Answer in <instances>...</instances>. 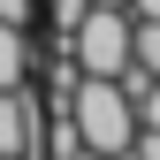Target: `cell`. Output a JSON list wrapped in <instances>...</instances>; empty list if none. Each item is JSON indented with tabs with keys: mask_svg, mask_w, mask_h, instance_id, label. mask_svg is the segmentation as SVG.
I'll return each instance as SVG.
<instances>
[{
	"mask_svg": "<svg viewBox=\"0 0 160 160\" xmlns=\"http://www.w3.org/2000/svg\"><path fill=\"white\" fill-rule=\"evenodd\" d=\"M61 160H107V152H92V145H76V152H61Z\"/></svg>",
	"mask_w": 160,
	"mask_h": 160,
	"instance_id": "10",
	"label": "cell"
},
{
	"mask_svg": "<svg viewBox=\"0 0 160 160\" xmlns=\"http://www.w3.org/2000/svg\"><path fill=\"white\" fill-rule=\"evenodd\" d=\"M46 137V107L23 99V84H0V152H38Z\"/></svg>",
	"mask_w": 160,
	"mask_h": 160,
	"instance_id": "3",
	"label": "cell"
},
{
	"mask_svg": "<svg viewBox=\"0 0 160 160\" xmlns=\"http://www.w3.org/2000/svg\"><path fill=\"white\" fill-rule=\"evenodd\" d=\"M61 46H69V61L84 76H122L130 69V8H84V23Z\"/></svg>",
	"mask_w": 160,
	"mask_h": 160,
	"instance_id": "2",
	"label": "cell"
},
{
	"mask_svg": "<svg viewBox=\"0 0 160 160\" xmlns=\"http://www.w3.org/2000/svg\"><path fill=\"white\" fill-rule=\"evenodd\" d=\"M122 8L137 15V23H152V15H160V0H122Z\"/></svg>",
	"mask_w": 160,
	"mask_h": 160,
	"instance_id": "9",
	"label": "cell"
},
{
	"mask_svg": "<svg viewBox=\"0 0 160 160\" xmlns=\"http://www.w3.org/2000/svg\"><path fill=\"white\" fill-rule=\"evenodd\" d=\"M130 145H137V160H160V130H137Z\"/></svg>",
	"mask_w": 160,
	"mask_h": 160,
	"instance_id": "8",
	"label": "cell"
},
{
	"mask_svg": "<svg viewBox=\"0 0 160 160\" xmlns=\"http://www.w3.org/2000/svg\"><path fill=\"white\" fill-rule=\"evenodd\" d=\"M38 61V46H31V23H0V84H23Z\"/></svg>",
	"mask_w": 160,
	"mask_h": 160,
	"instance_id": "4",
	"label": "cell"
},
{
	"mask_svg": "<svg viewBox=\"0 0 160 160\" xmlns=\"http://www.w3.org/2000/svg\"><path fill=\"white\" fill-rule=\"evenodd\" d=\"M61 114L76 122V137H84L92 152H122L130 137H137V114H130L122 76H76V92H69Z\"/></svg>",
	"mask_w": 160,
	"mask_h": 160,
	"instance_id": "1",
	"label": "cell"
},
{
	"mask_svg": "<svg viewBox=\"0 0 160 160\" xmlns=\"http://www.w3.org/2000/svg\"><path fill=\"white\" fill-rule=\"evenodd\" d=\"M130 61L145 69V76H160V15H152V23L130 15Z\"/></svg>",
	"mask_w": 160,
	"mask_h": 160,
	"instance_id": "5",
	"label": "cell"
},
{
	"mask_svg": "<svg viewBox=\"0 0 160 160\" xmlns=\"http://www.w3.org/2000/svg\"><path fill=\"white\" fill-rule=\"evenodd\" d=\"M84 8H92V0H53V46H61V38L84 23Z\"/></svg>",
	"mask_w": 160,
	"mask_h": 160,
	"instance_id": "6",
	"label": "cell"
},
{
	"mask_svg": "<svg viewBox=\"0 0 160 160\" xmlns=\"http://www.w3.org/2000/svg\"><path fill=\"white\" fill-rule=\"evenodd\" d=\"M0 160H38V152H0Z\"/></svg>",
	"mask_w": 160,
	"mask_h": 160,
	"instance_id": "11",
	"label": "cell"
},
{
	"mask_svg": "<svg viewBox=\"0 0 160 160\" xmlns=\"http://www.w3.org/2000/svg\"><path fill=\"white\" fill-rule=\"evenodd\" d=\"M92 8H122V0H92Z\"/></svg>",
	"mask_w": 160,
	"mask_h": 160,
	"instance_id": "12",
	"label": "cell"
},
{
	"mask_svg": "<svg viewBox=\"0 0 160 160\" xmlns=\"http://www.w3.org/2000/svg\"><path fill=\"white\" fill-rule=\"evenodd\" d=\"M38 15V0H0V23H31Z\"/></svg>",
	"mask_w": 160,
	"mask_h": 160,
	"instance_id": "7",
	"label": "cell"
}]
</instances>
